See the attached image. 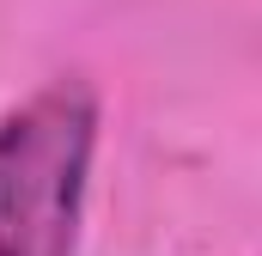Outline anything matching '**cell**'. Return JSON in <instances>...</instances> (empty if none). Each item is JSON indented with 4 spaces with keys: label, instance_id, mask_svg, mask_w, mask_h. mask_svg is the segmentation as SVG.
<instances>
[{
    "label": "cell",
    "instance_id": "1",
    "mask_svg": "<svg viewBox=\"0 0 262 256\" xmlns=\"http://www.w3.org/2000/svg\"><path fill=\"white\" fill-rule=\"evenodd\" d=\"M98 153V92L61 73L0 116V256H73Z\"/></svg>",
    "mask_w": 262,
    "mask_h": 256
}]
</instances>
